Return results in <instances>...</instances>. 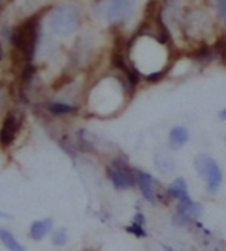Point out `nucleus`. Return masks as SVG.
<instances>
[{
  "instance_id": "1",
  "label": "nucleus",
  "mask_w": 226,
  "mask_h": 251,
  "mask_svg": "<svg viewBox=\"0 0 226 251\" xmlns=\"http://www.w3.org/2000/svg\"><path fill=\"white\" fill-rule=\"evenodd\" d=\"M37 36H39V19L37 16L25 20L23 24L14 28L11 34V43L14 50L22 54L26 62H31L36 52L37 45Z\"/></svg>"
},
{
  "instance_id": "2",
  "label": "nucleus",
  "mask_w": 226,
  "mask_h": 251,
  "mask_svg": "<svg viewBox=\"0 0 226 251\" xmlns=\"http://www.w3.org/2000/svg\"><path fill=\"white\" fill-rule=\"evenodd\" d=\"M80 13L72 5H60L49 16V28L54 34L68 37L72 36L80 26Z\"/></svg>"
},
{
  "instance_id": "3",
  "label": "nucleus",
  "mask_w": 226,
  "mask_h": 251,
  "mask_svg": "<svg viewBox=\"0 0 226 251\" xmlns=\"http://www.w3.org/2000/svg\"><path fill=\"white\" fill-rule=\"evenodd\" d=\"M196 170L199 171V174L202 177L206 179V183H208V190L211 193H215L222 185V170L220 167L217 165V162H215L212 157L206 156V154H200L197 156L196 159Z\"/></svg>"
},
{
  "instance_id": "4",
  "label": "nucleus",
  "mask_w": 226,
  "mask_h": 251,
  "mask_svg": "<svg viewBox=\"0 0 226 251\" xmlns=\"http://www.w3.org/2000/svg\"><path fill=\"white\" fill-rule=\"evenodd\" d=\"M133 171L134 170L129 167L123 159H114L111 162V165L108 167L106 173L115 190H128V188H131L133 185H136Z\"/></svg>"
},
{
  "instance_id": "5",
  "label": "nucleus",
  "mask_w": 226,
  "mask_h": 251,
  "mask_svg": "<svg viewBox=\"0 0 226 251\" xmlns=\"http://www.w3.org/2000/svg\"><path fill=\"white\" fill-rule=\"evenodd\" d=\"M22 124H23V117L17 111H11L3 117L2 126H0V148L6 150L14 145L22 129Z\"/></svg>"
},
{
  "instance_id": "6",
  "label": "nucleus",
  "mask_w": 226,
  "mask_h": 251,
  "mask_svg": "<svg viewBox=\"0 0 226 251\" xmlns=\"http://www.w3.org/2000/svg\"><path fill=\"white\" fill-rule=\"evenodd\" d=\"M137 0H110L106 8V19L111 24L125 20L134 9Z\"/></svg>"
},
{
  "instance_id": "7",
  "label": "nucleus",
  "mask_w": 226,
  "mask_h": 251,
  "mask_svg": "<svg viewBox=\"0 0 226 251\" xmlns=\"http://www.w3.org/2000/svg\"><path fill=\"white\" fill-rule=\"evenodd\" d=\"M134 182L140 188V193L142 196L149 201V202H157V182L154 180V177L151 174L140 171V170H134Z\"/></svg>"
},
{
  "instance_id": "8",
  "label": "nucleus",
  "mask_w": 226,
  "mask_h": 251,
  "mask_svg": "<svg viewBox=\"0 0 226 251\" xmlns=\"http://www.w3.org/2000/svg\"><path fill=\"white\" fill-rule=\"evenodd\" d=\"M54 230V221L52 217H45V219H36L32 221L28 230V237L34 242H40L46 239L51 231Z\"/></svg>"
},
{
  "instance_id": "9",
  "label": "nucleus",
  "mask_w": 226,
  "mask_h": 251,
  "mask_svg": "<svg viewBox=\"0 0 226 251\" xmlns=\"http://www.w3.org/2000/svg\"><path fill=\"white\" fill-rule=\"evenodd\" d=\"M0 242L3 244V247L8 251H26L23 244H22L19 239L8 230V228L0 226Z\"/></svg>"
},
{
  "instance_id": "10",
  "label": "nucleus",
  "mask_w": 226,
  "mask_h": 251,
  "mask_svg": "<svg viewBox=\"0 0 226 251\" xmlns=\"http://www.w3.org/2000/svg\"><path fill=\"white\" fill-rule=\"evenodd\" d=\"M189 139V133L185 126H174L169 133V147L172 150H179L186 144Z\"/></svg>"
},
{
  "instance_id": "11",
  "label": "nucleus",
  "mask_w": 226,
  "mask_h": 251,
  "mask_svg": "<svg viewBox=\"0 0 226 251\" xmlns=\"http://www.w3.org/2000/svg\"><path fill=\"white\" fill-rule=\"evenodd\" d=\"M51 244L54 247H65L69 241V231L65 226H57L51 231Z\"/></svg>"
},
{
  "instance_id": "12",
  "label": "nucleus",
  "mask_w": 226,
  "mask_h": 251,
  "mask_svg": "<svg viewBox=\"0 0 226 251\" xmlns=\"http://www.w3.org/2000/svg\"><path fill=\"white\" fill-rule=\"evenodd\" d=\"M168 194L172 196V198L179 199V201L183 199V198H186V196H188V185H186V182L183 180L181 177L180 179H176L174 182L169 185Z\"/></svg>"
},
{
  "instance_id": "13",
  "label": "nucleus",
  "mask_w": 226,
  "mask_h": 251,
  "mask_svg": "<svg viewBox=\"0 0 226 251\" xmlns=\"http://www.w3.org/2000/svg\"><path fill=\"white\" fill-rule=\"evenodd\" d=\"M48 111L54 116H68V114H72L77 111V108L74 105H69V103H63V102H51L48 103Z\"/></svg>"
},
{
  "instance_id": "14",
  "label": "nucleus",
  "mask_w": 226,
  "mask_h": 251,
  "mask_svg": "<svg viewBox=\"0 0 226 251\" xmlns=\"http://www.w3.org/2000/svg\"><path fill=\"white\" fill-rule=\"evenodd\" d=\"M126 231L134 234L136 237H145L146 236V231H145V217L142 213H137L133 224L126 226Z\"/></svg>"
},
{
  "instance_id": "15",
  "label": "nucleus",
  "mask_w": 226,
  "mask_h": 251,
  "mask_svg": "<svg viewBox=\"0 0 226 251\" xmlns=\"http://www.w3.org/2000/svg\"><path fill=\"white\" fill-rule=\"evenodd\" d=\"M156 165H157L158 171H161V173H171V171H174V163H172V160L169 157H166V156H157Z\"/></svg>"
},
{
  "instance_id": "16",
  "label": "nucleus",
  "mask_w": 226,
  "mask_h": 251,
  "mask_svg": "<svg viewBox=\"0 0 226 251\" xmlns=\"http://www.w3.org/2000/svg\"><path fill=\"white\" fill-rule=\"evenodd\" d=\"M181 214H185L188 219L191 221V219H199V217L203 214V208H202V205L200 203H197V202H192L188 208L183 211Z\"/></svg>"
},
{
  "instance_id": "17",
  "label": "nucleus",
  "mask_w": 226,
  "mask_h": 251,
  "mask_svg": "<svg viewBox=\"0 0 226 251\" xmlns=\"http://www.w3.org/2000/svg\"><path fill=\"white\" fill-rule=\"evenodd\" d=\"M217 54H219V57L226 63V40L225 39H222L217 43Z\"/></svg>"
},
{
  "instance_id": "18",
  "label": "nucleus",
  "mask_w": 226,
  "mask_h": 251,
  "mask_svg": "<svg viewBox=\"0 0 226 251\" xmlns=\"http://www.w3.org/2000/svg\"><path fill=\"white\" fill-rule=\"evenodd\" d=\"M219 11H220V16L226 20V0H219Z\"/></svg>"
},
{
  "instance_id": "19",
  "label": "nucleus",
  "mask_w": 226,
  "mask_h": 251,
  "mask_svg": "<svg viewBox=\"0 0 226 251\" xmlns=\"http://www.w3.org/2000/svg\"><path fill=\"white\" fill-rule=\"evenodd\" d=\"M0 219H13V216L3 210H0Z\"/></svg>"
},
{
  "instance_id": "20",
  "label": "nucleus",
  "mask_w": 226,
  "mask_h": 251,
  "mask_svg": "<svg viewBox=\"0 0 226 251\" xmlns=\"http://www.w3.org/2000/svg\"><path fill=\"white\" fill-rule=\"evenodd\" d=\"M219 117L222 119V121H226V108H223V110L220 111V114H219Z\"/></svg>"
},
{
  "instance_id": "21",
  "label": "nucleus",
  "mask_w": 226,
  "mask_h": 251,
  "mask_svg": "<svg viewBox=\"0 0 226 251\" xmlns=\"http://www.w3.org/2000/svg\"><path fill=\"white\" fill-rule=\"evenodd\" d=\"M0 59H2V48H0Z\"/></svg>"
}]
</instances>
